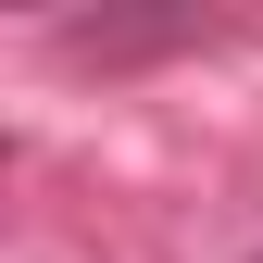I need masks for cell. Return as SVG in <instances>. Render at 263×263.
Listing matches in <instances>:
<instances>
[{"label":"cell","mask_w":263,"mask_h":263,"mask_svg":"<svg viewBox=\"0 0 263 263\" xmlns=\"http://www.w3.org/2000/svg\"><path fill=\"white\" fill-rule=\"evenodd\" d=\"M251 263H263V251H251Z\"/></svg>","instance_id":"6da1fadb"}]
</instances>
